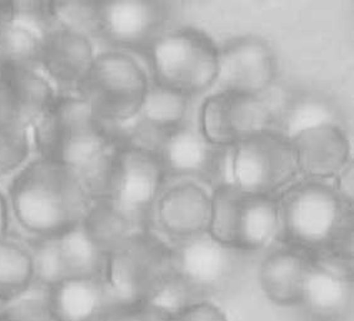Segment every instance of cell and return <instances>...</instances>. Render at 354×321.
<instances>
[{"label": "cell", "mask_w": 354, "mask_h": 321, "mask_svg": "<svg viewBox=\"0 0 354 321\" xmlns=\"http://www.w3.org/2000/svg\"><path fill=\"white\" fill-rule=\"evenodd\" d=\"M108 321H171V311L156 302H138L115 309Z\"/></svg>", "instance_id": "cell-29"}, {"label": "cell", "mask_w": 354, "mask_h": 321, "mask_svg": "<svg viewBox=\"0 0 354 321\" xmlns=\"http://www.w3.org/2000/svg\"><path fill=\"white\" fill-rule=\"evenodd\" d=\"M173 14L171 1H97V35L122 50L147 54L171 30Z\"/></svg>", "instance_id": "cell-11"}, {"label": "cell", "mask_w": 354, "mask_h": 321, "mask_svg": "<svg viewBox=\"0 0 354 321\" xmlns=\"http://www.w3.org/2000/svg\"><path fill=\"white\" fill-rule=\"evenodd\" d=\"M40 46L41 37L14 23L0 34V72L33 69L39 64Z\"/></svg>", "instance_id": "cell-26"}, {"label": "cell", "mask_w": 354, "mask_h": 321, "mask_svg": "<svg viewBox=\"0 0 354 321\" xmlns=\"http://www.w3.org/2000/svg\"><path fill=\"white\" fill-rule=\"evenodd\" d=\"M95 55L91 38L71 28L54 26L41 37L39 64L60 86L77 89Z\"/></svg>", "instance_id": "cell-20"}, {"label": "cell", "mask_w": 354, "mask_h": 321, "mask_svg": "<svg viewBox=\"0 0 354 321\" xmlns=\"http://www.w3.org/2000/svg\"><path fill=\"white\" fill-rule=\"evenodd\" d=\"M30 289L6 305L0 313V321H59L48 307L46 290L43 295L37 296L30 295Z\"/></svg>", "instance_id": "cell-28"}, {"label": "cell", "mask_w": 354, "mask_h": 321, "mask_svg": "<svg viewBox=\"0 0 354 321\" xmlns=\"http://www.w3.org/2000/svg\"><path fill=\"white\" fill-rule=\"evenodd\" d=\"M143 66L120 50L95 55L91 69L77 86L84 100L102 121L120 126L138 115L149 89Z\"/></svg>", "instance_id": "cell-5"}, {"label": "cell", "mask_w": 354, "mask_h": 321, "mask_svg": "<svg viewBox=\"0 0 354 321\" xmlns=\"http://www.w3.org/2000/svg\"><path fill=\"white\" fill-rule=\"evenodd\" d=\"M35 284L33 256L29 248L10 239L0 240V302L19 299Z\"/></svg>", "instance_id": "cell-24"}, {"label": "cell", "mask_w": 354, "mask_h": 321, "mask_svg": "<svg viewBox=\"0 0 354 321\" xmlns=\"http://www.w3.org/2000/svg\"><path fill=\"white\" fill-rule=\"evenodd\" d=\"M171 321H228V318L214 302L194 300L171 313Z\"/></svg>", "instance_id": "cell-30"}, {"label": "cell", "mask_w": 354, "mask_h": 321, "mask_svg": "<svg viewBox=\"0 0 354 321\" xmlns=\"http://www.w3.org/2000/svg\"><path fill=\"white\" fill-rule=\"evenodd\" d=\"M353 302V271L309 257L303 279L301 302L312 314L333 319Z\"/></svg>", "instance_id": "cell-21"}, {"label": "cell", "mask_w": 354, "mask_h": 321, "mask_svg": "<svg viewBox=\"0 0 354 321\" xmlns=\"http://www.w3.org/2000/svg\"><path fill=\"white\" fill-rule=\"evenodd\" d=\"M278 72L276 52L267 40L243 35L218 46V70L213 88L263 97L274 84Z\"/></svg>", "instance_id": "cell-14"}, {"label": "cell", "mask_w": 354, "mask_h": 321, "mask_svg": "<svg viewBox=\"0 0 354 321\" xmlns=\"http://www.w3.org/2000/svg\"><path fill=\"white\" fill-rule=\"evenodd\" d=\"M335 189L349 203H353V162L343 169L333 180Z\"/></svg>", "instance_id": "cell-31"}, {"label": "cell", "mask_w": 354, "mask_h": 321, "mask_svg": "<svg viewBox=\"0 0 354 321\" xmlns=\"http://www.w3.org/2000/svg\"><path fill=\"white\" fill-rule=\"evenodd\" d=\"M279 235L298 249L353 262V203L333 182L298 179L278 197Z\"/></svg>", "instance_id": "cell-2"}, {"label": "cell", "mask_w": 354, "mask_h": 321, "mask_svg": "<svg viewBox=\"0 0 354 321\" xmlns=\"http://www.w3.org/2000/svg\"><path fill=\"white\" fill-rule=\"evenodd\" d=\"M93 200L75 171L41 157L21 169L9 188L14 215L20 226L37 239L77 228Z\"/></svg>", "instance_id": "cell-3"}, {"label": "cell", "mask_w": 354, "mask_h": 321, "mask_svg": "<svg viewBox=\"0 0 354 321\" xmlns=\"http://www.w3.org/2000/svg\"><path fill=\"white\" fill-rule=\"evenodd\" d=\"M309 257L299 250L279 249L270 253L259 266L258 279L269 300L281 307L301 302L303 279Z\"/></svg>", "instance_id": "cell-22"}, {"label": "cell", "mask_w": 354, "mask_h": 321, "mask_svg": "<svg viewBox=\"0 0 354 321\" xmlns=\"http://www.w3.org/2000/svg\"><path fill=\"white\" fill-rule=\"evenodd\" d=\"M276 110L267 99L214 92L204 99L198 128L214 144L232 148L257 133L274 129Z\"/></svg>", "instance_id": "cell-12"}, {"label": "cell", "mask_w": 354, "mask_h": 321, "mask_svg": "<svg viewBox=\"0 0 354 321\" xmlns=\"http://www.w3.org/2000/svg\"><path fill=\"white\" fill-rule=\"evenodd\" d=\"M153 220L171 244L208 233L212 193L189 180L167 184L156 204Z\"/></svg>", "instance_id": "cell-16"}, {"label": "cell", "mask_w": 354, "mask_h": 321, "mask_svg": "<svg viewBox=\"0 0 354 321\" xmlns=\"http://www.w3.org/2000/svg\"><path fill=\"white\" fill-rule=\"evenodd\" d=\"M33 129L41 159L75 171L94 200L106 197L122 146L112 125L102 121L84 100L66 97L57 98Z\"/></svg>", "instance_id": "cell-1"}, {"label": "cell", "mask_w": 354, "mask_h": 321, "mask_svg": "<svg viewBox=\"0 0 354 321\" xmlns=\"http://www.w3.org/2000/svg\"><path fill=\"white\" fill-rule=\"evenodd\" d=\"M303 179L333 182L351 162V143L339 123H324L290 138Z\"/></svg>", "instance_id": "cell-17"}, {"label": "cell", "mask_w": 354, "mask_h": 321, "mask_svg": "<svg viewBox=\"0 0 354 321\" xmlns=\"http://www.w3.org/2000/svg\"><path fill=\"white\" fill-rule=\"evenodd\" d=\"M167 184L189 180L212 193L230 183V148L214 144L188 120L158 149Z\"/></svg>", "instance_id": "cell-10"}, {"label": "cell", "mask_w": 354, "mask_h": 321, "mask_svg": "<svg viewBox=\"0 0 354 321\" xmlns=\"http://www.w3.org/2000/svg\"><path fill=\"white\" fill-rule=\"evenodd\" d=\"M147 57L153 84L189 100L208 92L216 83L218 46L197 28L171 29L151 46Z\"/></svg>", "instance_id": "cell-4"}, {"label": "cell", "mask_w": 354, "mask_h": 321, "mask_svg": "<svg viewBox=\"0 0 354 321\" xmlns=\"http://www.w3.org/2000/svg\"><path fill=\"white\" fill-rule=\"evenodd\" d=\"M165 186V169L157 154L122 143L106 199L137 229H151L156 204Z\"/></svg>", "instance_id": "cell-9"}, {"label": "cell", "mask_w": 354, "mask_h": 321, "mask_svg": "<svg viewBox=\"0 0 354 321\" xmlns=\"http://www.w3.org/2000/svg\"><path fill=\"white\" fill-rule=\"evenodd\" d=\"M18 14L15 1H1L0 0V34L9 26H13L15 17Z\"/></svg>", "instance_id": "cell-32"}, {"label": "cell", "mask_w": 354, "mask_h": 321, "mask_svg": "<svg viewBox=\"0 0 354 321\" xmlns=\"http://www.w3.org/2000/svg\"><path fill=\"white\" fill-rule=\"evenodd\" d=\"M298 179L295 148L279 131L257 133L230 148V183L242 191L278 199Z\"/></svg>", "instance_id": "cell-8"}, {"label": "cell", "mask_w": 354, "mask_h": 321, "mask_svg": "<svg viewBox=\"0 0 354 321\" xmlns=\"http://www.w3.org/2000/svg\"><path fill=\"white\" fill-rule=\"evenodd\" d=\"M46 302L59 321H95L122 307L105 276L58 282L46 289Z\"/></svg>", "instance_id": "cell-19"}, {"label": "cell", "mask_w": 354, "mask_h": 321, "mask_svg": "<svg viewBox=\"0 0 354 321\" xmlns=\"http://www.w3.org/2000/svg\"><path fill=\"white\" fill-rule=\"evenodd\" d=\"M173 274L194 294L223 288L241 269L243 250L219 243L209 233L171 244Z\"/></svg>", "instance_id": "cell-15"}, {"label": "cell", "mask_w": 354, "mask_h": 321, "mask_svg": "<svg viewBox=\"0 0 354 321\" xmlns=\"http://www.w3.org/2000/svg\"><path fill=\"white\" fill-rule=\"evenodd\" d=\"M29 149L28 130L0 121V175L15 171L24 164Z\"/></svg>", "instance_id": "cell-27"}, {"label": "cell", "mask_w": 354, "mask_h": 321, "mask_svg": "<svg viewBox=\"0 0 354 321\" xmlns=\"http://www.w3.org/2000/svg\"><path fill=\"white\" fill-rule=\"evenodd\" d=\"M9 228V209H8L7 197L0 191V240L8 237Z\"/></svg>", "instance_id": "cell-33"}, {"label": "cell", "mask_w": 354, "mask_h": 321, "mask_svg": "<svg viewBox=\"0 0 354 321\" xmlns=\"http://www.w3.org/2000/svg\"><path fill=\"white\" fill-rule=\"evenodd\" d=\"M80 225L106 257L139 230L106 197L93 200Z\"/></svg>", "instance_id": "cell-23"}, {"label": "cell", "mask_w": 354, "mask_h": 321, "mask_svg": "<svg viewBox=\"0 0 354 321\" xmlns=\"http://www.w3.org/2000/svg\"><path fill=\"white\" fill-rule=\"evenodd\" d=\"M57 98L52 84L34 69L0 72V121L6 124L33 128Z\"/></svg>", "instance_id": "cell-18"}, {"label": "cell", "mask_w": 354, "mask_h": 321, "mask_svg": "<svg viewBox=\"0 0 354 321\" xmlns=\"http://www.w3.org/2000/svg\"><path fill=\"white\" fill-rule=\"evenodd\" d=\"M35 282L44 288L68 279L105 276L106 256L77 228L60 235L35 239L30 244Z\"/></svg>", "instance_id": "cell-13"}, {"label": "cell", "mask_w": 354, "mask_h": 321, "mask_svg": "<svg viewBox=\"0 0 354 321\" xmlns=\"http://www.w3.org/2000/svg\"><path fill=\"white\" fill-rule=\"evenodd\" d=\"M324 123H337L333 106L323 99L302 95L289 100L276 112L274 130L290 139L299 131Z\"/></svg>", "instance_id": "cell-25"}, {"label": "cell", "mask_w": 354, "mask_h": 321, "mask_svg": "<svg viewBox=\"0 0 354 321\" xmlns=\"http://www.w3.org/2000/svg\"><path fill=\"white\" fill-rule=\"evenodd\" d=\"M173 276L171 244L151 229L133 233L106 259L105 279L122 307L151 302Z\"/></svg>", "instance_id": "cell-6"}, {"label": "cell", "mask_w": 354, "mask_h": 321, "mask_svg": "<svg viewBox=\"0 0 354 321\" xmlns=\"http://www.w3.org/2000/svg\"><path fill=\"white\" fill-rule=\"evenodd\" d=\"M208 233L219 243L245 253L264 249L279 235L278 199L223 184L212 191Z\"/></svg>", "instance_id": "cell-7"}]
</instances>
